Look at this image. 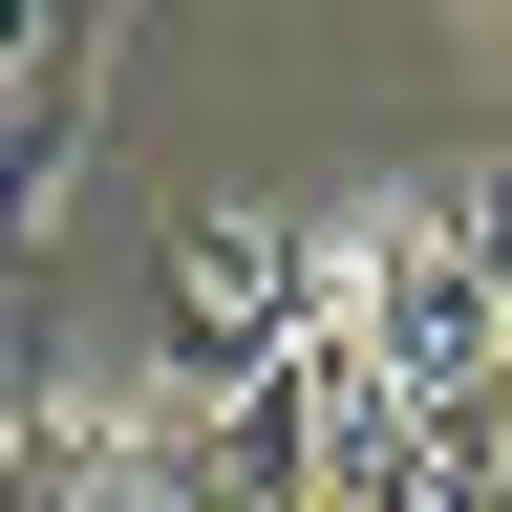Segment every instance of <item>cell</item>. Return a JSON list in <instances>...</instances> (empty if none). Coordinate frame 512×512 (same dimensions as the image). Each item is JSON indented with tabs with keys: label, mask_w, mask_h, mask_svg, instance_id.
<instances>
[{
	"label": "cell",
	"mask_w": 512,
	"mask_h": 512,
	"mask_svg": "<svg viewBox=\"0 0 512 512\" xmlns=\"http://www.w3.org/2000/svg\"><path fill=\"white\" fill-rule=\"evenodd\" d=\"M320 342H342V235H299V214H192V235H171V278H150V384L256 406V384H299Z\"/></svg>",
	"instance_id": "7a4b0ae2"
},
{
	"label": "cell",
	"mask_w": 512,
	"mask_h": 512,
	"mask_svg": "<svg viewBox=\"0 0 512 512\" xmlns=\"http://www.w3.org/2000/svg\"><path fill=\"white\" fill-rule=\"evenodd\" d=\"M342 320H363V363H406L427 406H512V214L491 192H406V214H363L342 235Z\"/></svg>",
	"instance_id": "6da1fadb"
}]
</instances>
